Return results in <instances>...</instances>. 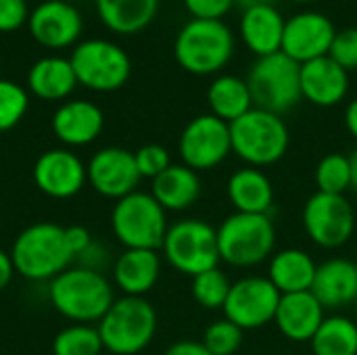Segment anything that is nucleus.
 <instances>
[{"label": "nucleus", "mask_w": 357, "mask_h": 355, "mask_svg": "<svg viewBox=\"0 0 357 355\" xmlns=\"http://www.w3.org/2000/svg\"><path fill=\"white\" fill-rule=\"evenodd\" d=\"M29 19L25 0H0V31H15Z\"/></svg>", "instance_id": "4c0bfd02"}, {"label": "nucleus", "mask_w": 357, "mask_h": 355, "mask_svg": "<svg viewBox=\"0 0 357 355\" xmlns=\"http://www.w3.org/2000/svg\"><path fill=\"white\" fill-rule=\"evenodd\" d=\"M234 52V36L224 21L192 19L176 38L174 54L182 69L195 75L218 73Z\"/></svg>", "instance_id": "7ed1b4c3"}, {"label": "nucleus", "mask_w": 357, "mask_h": 355, "mask_svg": "<svg viewBox=\"0 0 357 355\" xmlns=\"http://www.w3.org/2000/svg\"><path fill=\"white\" fill-rule=\"evenodd\" d=\"M65 239H67V245H69L73 257L84 255L90 249V245H92L90 232L84 226H69V228H65Z\"/></svg>", "instance_id": "ea45409f"}, {"label": "nucleus", "mask_w": 357, "mask_h": 355, "mask_svg": "<svg viewBox=\"0 0 357 355\" xmlns=\"http://www.w3.org/2000/svg\"><path fill=\"white\" fill-rule=\"evenodd\" d=\"M102 111L90 100H69L61 105L52 117L54 136L69 146H84L98 138L102 132Z\"/></svg>", "instance_id": "412c9836"}, {"label": "nucleus", "mask_w": 357, "mask_h": 355, "mask_svg": "<svg viewBox=\"0 0 357 355\" xmlns=\"http://www.w3.org/2000/svg\"><path fill=\"white\" fill-rule=\"evenodd\" d=\"M157 331V314L142 297H123L113 301L98 322L102 347L113 355L140 354L153 341Z\"/></svg>", "instance_id": "39448f33"}, {"label": "nucleus", "mask_w": 357, "mask_h": 355, "mask_svg": "<svg viewBox=\"0 0 357 355\" xmlns=\"http://www.w3.org/2000/svg\"><path fill=\"white\" fill-rule=\"evenodd\" d=\"M0 134H2V132H0Z\"/></svg>", "instance_id": "09e8293b"}, {"label": "nucleus", "mask_w": 357, "mask_h": 355, "mask_svg": "<svg viewBox=\"0 0 357 355\" xmlns=\"http://www.w3.org/2000/svg\"><path fill=\"white\" fill-rule=\"evenodd\" d=\"M356 312H357V301H356Z\"/></svg>", "instance_id": "de8ad7c7"}, {"label": "nucleus", "mask_w": 357, "mask_h": 355, "mask_svg": "<svg viewBox=\"0 0 357 355\" xmlns=\"http://www.w3.org/2000/svg\"><path fill=\"white\" fill-rule=\"evenodd\" d=\"M184 4L192 15V19L222 21V17L232 8L234 0H184Z\"/></svg>", "instance_id": "58836bf2"}, {"label": "nucleus", "mask_w": 357, "mask_h": 355, "mask_svg": "<svg viewBox=\"0 0 357 355\" xmlns=\"http://www.w3.org/2000/svg\"><path fill=\"white\" fill-rule=\"evenodd\" d=\"M284 19L272 4H257L245 8L241 17V36L251 52L268 56L282 50Z\"/></svg>", "instance_id": "4be33fe9"}, {"label": "nucleus", "mask_w": 357, "mask_h": 355, "mask_svg": "<svg viewBox=\"0 0 357 355\" xmlns=\"http://www.w3.org/2000/svg\"><path fill=\"white\" fill-rule=\"evenodd\" d=\"M203 345L211 355H234L243 345V328H238L228 318L218 320L205 331Z\"/></svg>", "instance_id": "f704fd0d"}, {"label": "nucleus", "mask_w": 357, "mask_h": 355, "mask_svg": "<svg viewBox=\"0 0 357 355\" xmlns=\"http://www.w3.org/2000/svg\"><path fill=\"white\" fill-rule=\"evenodd\" d=\"M236 4H241L243 8H251V6H257V4H272V0H234Z\"/></svg>", "instance_id": "c03bdc74"}, {"label": "nucleus", "mask_w": 357, "mask_h": 355, "mask_svg": "<svg viewBox=\"0 0 357 355\" xmlns=\"http://www.w3.org/2000/svg\"><path fill=\"white\" fill-rule=\"evenodd\" d=\"M13 272H15V266H13V259L8 253H4L0 249V291H4L13 278Z\"/></svg>", "instance_id": "79ce46f5"}, {"label": "nucleus", "mask_w": 357, "mask_h": 355, "mask_svg": "<svg viewBox=\"0 0 357 355\" xmlns=\"http://www.w3.org/2000/svg\"><path fill=\"white\" fill-rule=\"evenodd\" d=\"M316 186L318 192L345 195V190L354 186L351 159L341 153H331L322 157L316 167Z\"/></svg>", "instance_id": "7c9ffc66"}, {"label": "nucleus", "mask_w": 357, "mask_h": 355, "mask_svg": "<svg viewBox=\"0 0 357 355\" xmlns=\"http://www.w3.org/2000/svg\"><path fill=\"white\" fill-rule=\"evenodd\" d=\"M230 287L228 276L220 268H213L192 278V297L205 310H224Z\"/></svg>", "instance_id": "473e14b6"}, {"label": "nucleus", "mask_w": 357, "mask_h": 355, "mask_svg": "<svg viewBox=\"0 0 357 355\" xmlns=\"http://www.w3.org/2000/svg\"><path fill=\"white\" fill-rule=\"evenodd\" d=\"M328 56L339 63L345 71L357 69V27H347L337 31Z\"/></svg>", "instance_id": "e433bc0d"}, {"label": "nucleus", "mask_w": 357, "mask_h": 355, "mask_svg": "<svg viewBox=\"0 0 357 355\" xmlns=\"http://www.w3.org/2000/svg\"><path fill=\"white\" fill-rule=\"evenodd\" d=\"M100 355H102V354H100Z\"/></svg>", "instance_id": "8fccbe9b"}, {"label": "nucleus", "mask_w": 357, "mask_h": 355, "mask_svg": "<svg viewBox=\"0 0 357 355\" xmlns=\"http://www.w3.org/2000/svg\"><path fill=\"white\" fill-rule=\"evenodd\" d=\"M77 84L75 71L69 59L46 56L31 65L27 73V86L31 94L42 100H63L73 92Z\"/></svg>", "instance_id": "bb28decb"}, {"label": "nucleus", "mask_w": 357, "mask_h": 355, "mask_svg": "<svg viewBox=\"0 0 357 355\" xmlns=\"http://www.w3.org/2000/svg\"><path fill=\"white\" fill-rule=\"evenodd\" d=\"M230 153V123L211 113L190 119L180 136V157L195 172L218 167Z\"/></svg>", "instance_id": "f8f14e48"}, {"label": "nucleus", "mask_w": 357, "mask_h": 355, "mask_svg": "<svg viewBox=\"0 0 357 355\" xmlns=\"http://www.w3.org/2000/svg\"><path fill=\"white\" fill-rule=\"evenodd\" d=\"M134 159H136V167H138L140 176L151 178V180L161 176L172 165L169 153L161 144H144V146H140L134 153Z\"/></svg>", "instance_id": "c9c22d12"}, {"label": "nucleus", "mask_w": 357, "mask_h": 355, "mask_svg": "<svg viewBox=\"0 0 357 355\" xmlns=\"http://www.w3.org/2000/svg\"><path fill=\"white\" fill-rule=\"evenodd\" d=\"M310 343L314 355H357V322L345 316L324 318Z\"/></svg>", "instance_id": "c756f323"}, {"label": "nucleus", "mask_w": 357, "mask_h": 355, "mask_svg": "<svg viewBox=\"0 0 357 355\" xmlns=\"http://www.w3.org/2000/svg\"><path fill=\"white\" fill-rule=\"evenodd\" d=\"M27 105L29 98L21 86L8 80H0V132H6L21 121Z\"/></svg>", "instance_id": "72a5a7b5"}, {"label": "nucleus", "mask_w": 357, "mask_h": 355, "mask_svg": "<svg viewBox=\"0 0 357 355\" xmlns=\"http://www.w3.org/2000/svg\"><path fill=\"white\" fill-rule=\"evenodd\" d=\"M29 31L46 48H65L82 33V15L67 0H46L29 13Z\"/></svg>", "instance_id": "f3484780"}, {"label": "nucleus", "mask_w": 357, "mask_h": 355, "mask_svg": "<svg viewBox=\"0 0 357 355\" xmlns=\"http://www.w3.org/2000/svg\"><path fill=\"white\" fill-rule=\"evenodd\" d=\"M274 322L289 341L305 343V341H312L318 328L322 326L324 308L312 295V291L282 295Z\"/></svg>", "instance_id": "6ab92c4d"}, {"label": "nucleus", "mask_w": 357, "mask_h": 355, "mask_svg": "<svg viewBox=\"0 0 357 355\" xmlns=\"http://www.w3.org/2000/svg\"><path fill=\"white\" fill-rule=\"evenodd\" d=\"M312 295L324 310H339L357 301V264L335 257L318 266Z\"/></svg>", "instance_id": "aec40b11"}, {"label": "nucleus", "mask_w": 357, "mask_h": 355, "mask_svg": "<svg viewBox=\"0 0 357 355\" xmlns=\"http://www.w3.org/2000/svg\"><path fill=\"white\" fill-rule=\"evenodd\" d=\"M349 159H351V174H354V188H357V151Z\"/></svg>", "instance_id": "a18cd8bd"}, {"label": "nucleus", "mask_w": 357, "mask_h": 355, "mask_svg": "<svg viewBox=\"0 0 357 355\" xmlns=\"http://www.w3.org/2000/svg\"><path fill=\"white\" fill-rule=\"evenodd\" d=\"M88 180L82 159L65 149H52L38 157L33 165L36 186L52 199H69L77 195Z\"/></svg>", "instance_id": "dca6fc26"}, {"label": "nucleus", "mask_w": 357, "mask_h": 355, "mask_svg": "<svg viewBox=\"0 0 357 355\" xmlns=\"http://www.w3.org/2000/svg\"><path fill=\"white\" fill-rule=\"evenodd\" d=\"M207 103L211 107V115L224 119L226 123L236 121L255 107L249 84L236 75L215 77L207 90Z\"/></svg>", "instance_id": "c85d7f7f"}, {"label": "nucleus", "mask_w": 357, "mask_h": 355, "mask_svg": "<svg viewBox=\"0 0 357 355\" xmlns=\"http://www.w3.org/2000/svg\"><path fill=\"white\" fill-rule=\"evenodd\" d=\"M100 21L115 33H136L155 19L159 0H96Z\"/></svg>", "instance_id": "cd10ccee"}, {"label": "nucleus", "mask_w": 357, "mask_h": 355, "mask_svg": "<svg viewBox=\"0 0 357 355\" xmlns=\"http://www.w3.org/2000/svg\"><path fill=\"white\" fill-rule=\"evenodd\" d=\"M161 249L174 270L192 278L222 262L218 230L203 220H182L169 226Z\"/></svg>", "instance_id": "1a4fd4ad"}, {"label": "nucleus", "mask_w": 357, "mask_h": 355, "mask_svg": "<svg viewBox=\"0 0 357 355\" xmlns=\"http://www.w3.org/2000/svg\"><path fill=\"white\" fill-rule=\"evenodd\" d=\"M48 293L56 312L79 324L100 322L115 301L109 280L90 268H67L50 280Z\"/></svg>", "instance_id": "f257e3e1"}, {"label": "nucleus", "mask_w": 357, "mask_h": 355, "mask_svg": "<svg viewBox=\"0 0 357 355\" xmlns=\"http://www.w3.org/2000/svg\"><path fill=\"white\" fill-rule=\"evenodd\" d=\"M349 90L347 71L328 54L301 65V94L318 107L339 105Z\"/></svg>", "instance_id": "a211bd4d"}, {"label": "nucleus", "mask_w": 357, "mask_h": 355, "mask_svg": "<svg viewBox=\"0 0 357 355\" xmlns=\"http://www.w3.org/2000/svg\"><path fill=\"white\" fill-rule=\"evenodd\" d=\"M86 172L88 182L98 195L117 201L136 192V186L142 178L136 167L134 153L119 146L100 149L86 165Z\"/></svg>", "instance_id": "4468645a"}, {"label": "nucleus", "mask_w": 357, "mask_h": 355, "mask_svg": "<svg viewBox=\"0 0 357 355\" xmlns=\"http://www.w3.org/2000/svg\"><path fill=\"white\" fill-rule=\"evenodd\" d=\"M69 61L77 84L96 92H113L121 88L132 73L128 52L109 40H86L77 44Z\"/></svg>", "instance_id": "9d476101"}, {"label": "nucleus", "mask_w": 357, "mask_h": 355, "mask_svg": "<svg viewBox=\"0 0 357 355\" xmlns=\"http://www.w3.org/2000/svg\"><path fill=\"white\" fill-rule=\"evenodd\" d=\"M111 226L115 236L126 249L157 251L163 247L169 230L165 209L149 192H132L119 199L111 213Z\"/></svg>", "instance_id": "6e6552de"}, {"label": "nucleus", "mask_w": 357, "mask_h": 355, "mask_svg": "<svg viewBox=\"0 0 357 355\" xmlns=\"http://www.w3.org/2000/svg\"><path fill=\"white\" fill-rule=\"evenodd\" d=\"M280 297L268 276H247L230 287L224 314L243 331L261 328L276 318Z\"/></svg>", "instance_id": "9b49d317"}, {"label": "nucleus", "mask_w": 357, "mask_h": 355, "mask_svg": "<svg viewBox=\"0 0 357 355\" xmlns=\"http://www.w3.org/2000/svg\"><path fill=\"white\" fill-rule=\"evenodd\" d=\"M253 105L257 109L284 115L303 98L301 94V65L282 50L259 56L247 77Z\"/></svg>", "instance_id": "423d86ee"}, {"label": "nucleus", "mask_w": 357, "mask_h": 355, "mask_svg": "<svg viewBox=\"0 0 357 355\" xmlns=\"http://www.w3.org/2000/svg\"><path fill=\"white\" fill-rule=\"evenodd\" d=\"M295 2H307V0H295Z\"/></svg>", "instance_id": "49530a36"}, {"label": "nucleus", "mask_w": 357, "mask_h": 355, "mask_svg": "<svg viewBox=\"0 0 357 355\" xmlns=\"http://www.w3.org/2000/svg\"><path fill=\"white\" fill-rule=\"evenodd\" d=\"M318 266L301 249H284L276 253L270 262L268 278L280 291V295L312 291Z\"/></svg>", "instance_id": "a878e982"}, {"label": "nucleus", "mask_w": 357, "mask_h": 355, "mask_svg": "<svg viewBox=\"0 0 357 355\" xmlns=\"http://www.w3.org/2000/svg\"><path fill=\"white\" fill-rule=\"evenodd\" d=\"M102 349L105 347L98 328H92L88 324H73L61 331L52 343L54 355H100Z\"/></svg>", "instance_id": "2f4dec72"}, {"label": "nucleus", "mask_w": 357, "mask_h": 355, "mask_svg": "<svg viewBox=\"0 0 357 355\" xmlns=\"http://www.w3.org/2000/svg\"><path fill=\"white\" fill-rule=\"evenodd\" d=\"M161 259L157 251L126 249L115 262V282L128 297H142L159 278Z\"/></svg>", "instance_id": "b1692460"}, {"label": "nucleus", "mask_w": 357, "mask_h": 355, "mask_svg": "<svg viewBox=\"0 0 357 355\" xmlns=\"http://www.w3.org/2000/svg\"><path fill=\"white\" fill-rule=\"evenodd\" d=\"M151 195L165 211H184L201 197V178L188 165H169L153 180Z\"/></svg>", "instance_id": "393cba45"}, {"label": "nucleus", "mask_w": 357, "mask_h": 355, "mask_svg": "<svg viewBox=\"0 0 357 355\" xmlns=\"http://www.w3.org/2000/svg\"><path fill=\"white\" fill-rule=\"evenodd\" d=\"M335 36L337 29L326 15L305 10L284 23L282 52L303 65L307 61L326 56Z\"/></svg>", "instance_id": "2eb2a0df"}, {"label": "nucleus", "mask_w": 357, "mask_h": 355, "mask_svg": "<svg viewBox=\"0 0 357 355\" xmlns=\"http://www.w3.org/2000/svg\"><path fill=\"white\" fill-rule=\"evenodd\" d=\"M10 259L15 272L29 280H52L67 270L73 253L65 239V228L38 222L25 228L13 243Z\"/></svg>", "instance_id": "f03ea898"}, {"label": "nucleus", "mask_w": 357, "mask_h": 355, "mask_svg": "<svg viewBox=\"0 0 357 355\" xmlns=\"http://www.w3.org/2000/svg\"><path fill=\"white\" fill-rule=\"evenodd\" d=\"M165 355H211V352L203 345V343H197V341H180V343H174Z\"/></svg>", "instance_id": "a19ab883"}, {"label": "nucleus", "mask_w": 357, "mask_h": 355, "mask_svg": "<svg viewBox=\"0 0 357 355\" xmlns=\"http://www.w3.org/2000/svg\"><path fill=\"white\" fill-rule=\"evenodd\" d=\"M218 245L222 262L236 268H253L274 251V222L270 216L236 211L218 228Z\"/></svg>", "instance_id": "0eeeda50"}, {"label": "nucleus", "mask_w": 357, "mask_h": 355, "mask_svg": "<svg viewBox=\"0 0 357 355\" xmlns=\"http://www.w3.org/2000/svg\"><path fill=\"white\" fill-rule=\"evenodd\" d=\"M303 226L318 247L337 249L351 239L356 230V213L345 195L316 192L305 203Z\"/></svg>", "instance_id": "ddd939ff"}, {"label": "nucleus", "mask_w": 357, "mask_h": 355, "mask_svg": "<svg viewBox=\"0 0 357 355\" xmlns=\"http://www.w3.org/2000/svg\"><path fill=\"white\" fill-rule=\"evenodd\" d=\"M345 126H347L349 134L357 140V98L349 103V107L345 111Z\"/></svg>", "instance_id": "37998d69"}, {"label": "nucleus", "mask_w": 357, "mask_h": 355, "mask_svg": "<svg viewBox=\"0 0 357 355\" xmlns=\"http://www.w3.org/2000/svg\"><path fill=\"white\" fill-rule=\"evenodd\" d=\"M232 153L249 167L278 163L289 149V128L280 115L253 107L249 113L230 123Z\"/></svg>", "instance_id": "20e7f679"}, {"label": "nucleus", "mask_w": 357, "mask_h": 355, "mask_svg": "<svg viewBox=\"0 0 357 355\" xmlns=\"http://www.w3.org/2000/svg\"><path fill=\"white\" fill-rule=\"evenodd\" d=\"M228 199L238 213L270 216L274 205V186L257 167H243L228 180Z\"/></svg>", "instance_id": "5701e85b"}]
</instances>
